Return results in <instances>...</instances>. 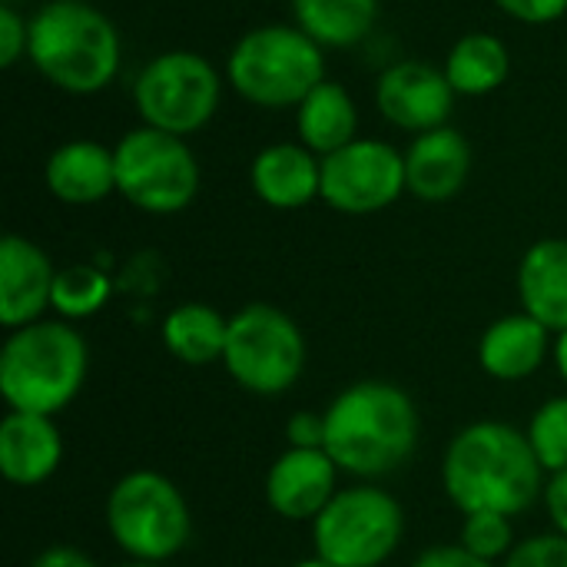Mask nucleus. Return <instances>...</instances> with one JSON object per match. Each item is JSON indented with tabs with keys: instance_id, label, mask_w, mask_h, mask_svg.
Masks as SVG:
<instances>
[{
	"instance_id": "27",
	"label": "nucleus",
	"mask_w": 567,
	"mask_h": 567,
	"mask_svg": "<svg viewBox=\"0 0 567 567\" xmlns=\"http://www.w3.org/2000/svg\"><path fill=\"white\" fill-rule=\"evenodd\" d=\"M458 545H462L465 551H472L475 558L498 565V561H505V558L512 555V548H515L518 542H515V528H512V518H508V515L478 512V515H465Z\"/></svg>"
},
{
	"instance_id": "34",
	"label": "nucleus",
	"mask_w": 567,
	"mask_h": 567,
	"mask_svg": "<svg viewBox=\"0 0 567 567\" xmlns=\"http://www.w3.org/2000/svg\"><path fill=\"white\" fill-rule=\"evenodd\" d=\"M30 567H100L90 555H83L80 548L73 545H53V548H43L33 565Z\"/></svg>"
},
{
	"instance_id": "36",
	"label": "nucleus",
	"mask_w": 567,
	"mask_h": 567,
	"mask_svg": "<svg viewBox=\"0 0 567 567\" xmlns=\"http://www.w3.org/2000/svg\"><path fill=\"white\" fill-rule=\"evenodd\" d=\"M292 567H336V565H329V561H322L319 555H312V558H306V561H299V565H292Z\"/></svg>"
},
{
	"instance_id": "24",
	"label": "nucleus",
	"mask_w": 567,
	"mask_h": 567,
	"mask_svg": "<svg viewBox=\"0 0 567 567\" xmlns=\"http://www.w3.org/2000/svg\"><path fill=\"white\" fill-rule=\"evenodd\" d=\"M289 7L292 23L322 50H346L372 33L382 0H289Z\"/></svg>"
},
{
	"instance_id": "18",
	"label": "nucleus",
	"mask_w": 567,
	"mask_h": 567,
	"mask_svg": "<svg viewBox=\"0 0 567 567\" xmlns=\"http://www.w3.org/2000/svg\"><path fill=\"white\" fill-rule=\"evenodd\" d=\"M43 186L66 206H93L116 193L113 146L96 140H66L43 163Z\"/></svg>"
},
{
	"instance_id": "9",
	"label": "nucleus",
	"mask_w": 567,
	"mask_h": 567,
	"mask_svg": "<svg viewBox=\"0 0 567 567\" xmlns=\"http://www.w3.org/2000/svg\"><path fill=\"white\" fill-rule=\"evenodd\" d=\"M405 535L399 498L372 482L339 488L312 522V548L336 567H382Z\"/></svg>"
},
{
	"instance_id": "20",
	"label": "nucleus",
	"mask_w": 567,
	"mask_h": 567,
	"mask_svg": "<svg viewBox=\"0 0 567 567\" xmlns=\"http://www.w3.org/2000/svg\"><path fill=\"white\" fill-rule=\"evenodd\" d=\"M522 312L548 326L555 336L567 329V239L548 236L525 249L518 262Z\"/></svg>"
},
{
	"instance_id": "4",
	"label": "nucleus",
	"mask_w": 567,
	"mask_h": 567,
	"mask_svg": "<svg viewBox=\"0 0 567 567\" xmlns=\"http://www.w3.org/2000/svg\"><path fill=\"white\" fill-rule=\"evenodd\" d=\"M90 349L66 319H40L13 329L0 349V395L10 412L60 415L83 389Z\"/></svg>"
},
{
	"instance_id": "7",
	"label": "nucleus",
	"mask_w": 567,
	"mask_h": 567,
	"mask_svg": "<svg viewBox=\"0 0 567 567\" xmlns=\"http://www.w3.org/2000/svg\"><path fill=\"white\" fill-rule=\"evenodd\" d=\"M226 73L196 50H163L133 76V103L143 126L193 136L206 130L219 110Z\"/></svg>"
},
{
	"instance_id": "30",
	"label": "nucleus",
	"mask_w": 567,
	"mask_h": 567,
	"mask_svg": "<svg viewBox=\"0 0 567 567\" xmlns=\"http://www.w3.org/2000/svg\"><path fill=\"white\" fill-rule=\"evenodd\" d=\"M505 17L518 20V23H532V27H545L555 23L567 13V0H492Z\"/></svg>"
},
{
	"instance_id": "26",
	"label": "nucleus",
	"mask_w": 567,
	"mask_h": 567,
	"mask_svg": "<svg viewBox=\"0 0 567 567\" xmlns=\"http://www.w3.org/2000/svg\"><path fill=\"white\" fill-rule=\"evenodd\" d=\"M542 468L548 475L567 468V395H555L542 402L525 429Z\"/></svg>"
},
{
	"instance_id": "17",
	"label": "nucleus",
	"mask_w": 567,
	"mask_h": 567,
	"mask_svg": "<svg viewBox=\"0 0 567 567\" xmlns=\"http://www.w3.org/2000/svg\"><path fill=\"white\" fill-rule=\"evenodd\" d=\"M63 462V435L53 415L7 412L0 422V472L17 488H37L56 475Z\"/></svg>"
},
{
	"instance_id": "15",
	"label": "nucleus",
	"mask_w": 567,
	"mask_h": 567,
	"mask_svg": "<svg viewBox=\"0 0 567 567\" xmlns=\"http://www.w3.org/2000/svg\"><path fill=\"white\" fill-rule=\"evenodd\" d=\"M472 176V143L462 130L439 126L412 136L405 150V183L422 203L455 199Z\"/></svg>"
},
{
	"instance_id": "25",
	"label": "nucleus",
	"mask_w": 567,
	"mask_h": 567,
	"mask_svg": "<svg viewBox=\"0 0 567 567\" xmlns=\"http://www.w3.org/2000/svg\"><path fill=\"white\" fill-rule=\"evenodd\" d=\"M110 296H113L110 276L100 266L76 262V266L56 269L50 309L56 312V319L83 322V319H93L100 309H106Z\"/></svg>"
},
{
	"instance_id": "11",
	"label": "nucleus",
	"mask_w": 567,
	"mask_h": 567,
	"mask_svg": "<svg viewBox=\"0 0 567 567\" xmlns=\"http://www.w3.org/2000/svg\"><path fill=\"white\" fill-rule=\"evenodd\" d=\"M409 193L405 153L385 140L359 136L349 146L322 156L319 199L342 216H372L399 203Z\"/></svg>"
},
{
	"instance_id": "1",
	"label": "nucleus",
	"mask_w": 567,
	"mask_h": 567,
	"mask_svg": "<svg viewBox=\"0 0 567 567\" xmlns=\"http://www.w3.org/2000/svg\"><path fill=\"white\" fill-rule=\"evenodd\" d=\"M528 435L508 422H472L458 429L442 458L445 498L462 515H522L545 495V478Z\"/></svg>"
},
{
	"instance_id": "35",
	"label": "nucleus",
	"mask_w": 567,
	"mask_h": 567,
	"mask_svg": "<svg viewBox=\"0 0 567 567\" xmlns=\"http://www.w3.org/2000/svg\"><path fill=\"white\" fill-rule=\"evenodd\" d=\"M555 365H558V375L567 382V329L555 336V352H551Z\"/></svg>"
},
{
	"instance_id": "12",
	"label": "nucleus",
	"mask_w": 567,
	"mask_h": 567,
	"mask_svg": "<svg viewBox=\"0 0 567 567\" xmlns=\"http://www.w3.org/2000/svg\"><path fill=\"white\" fill-rule=\"evenodd\" d=\"M455 90L442 66L425 60H399L375 80V106L385 123L412 136L449 126L455 110Z\"/></svg>"
},
{
	"instance_id": "10",
	"label": "nucleus",
	"mask_w": 567,
	"mask_h": 567,
	"mask_svg": "<svg viewBox=\"0 0 567 567\" xmlns=\"http://www.w3.org/2000/svg\"><path fill=\"white\" fill-rule=\"evenodd\" d=\"M223 365L239 389L276 399L289 392L306 369V336L279 306L249 302L229 316Z\"/></svg>"
},
{
	"instance_id": "28",
	"label": "nucleus",
	"mask_w": 567,
	"mask_h": 567,
	"mask_svg": "<svg viewBox=\"0 0 567 567\" xmlns=\"http://www.w3.org/2000/svg\"><path fill=\"white\" fill-rule=\"evenodd\" d=\"M502 567H567V538L558 532L525 538L512 548Z\"/></svg>"
},
{
	"instance_id": "13",
	"label": "nucleus",
	"mask_w": 567,
	"mask_h": 567,
	"mask_svg": "<svg viewBox=\"0 0 567 567\" xmlns=\"http://www.w3.org/2000/svg\"><path fill=\"white\" fill-rule=\"evenodd\" d=\"M339 465L326 449H286L266 472V505L286 522H316L339 492Z\"/></svg>"
},
{
	"instance_id": "16",
	"label": "nucleus",
	"mask_w": 567,
	"mask_h": 567,
	"mask_svg": "<svg viewBox=\"0 0 567 567\" xmlns=\"http://www.w3.org/2000/svg\"><path fill=\"white\" fill-rule=\"evenodd\" d=\"M249 186L269 209H306L322 193V156L299 140L269 143L249 163Z\"/></svg>"
},
{
	"instance_id": "14",
	"label": "nucleus",
	"mask_w": 567,
	"mask_h": 567,
	"mask_svg": "<svg viewBox=\"0 0 567 567\" xmlns=\"http://www.w3.org/2000/svg\"><path fill=\"white\" fill-rule=\"evenodd\" d=\"M56 269L50 256L27 236H3L0 243V322L3 329H23L40 322L53 299Z\"/></svg>"
},
{
	"instance_id": "37",
	"label": "nucleus",
	"mask_w": 567,
	"mask_h": 567,
	"mask_svg": "<svg viewBox=\"0 0 567 567\" xmlns=\"http://www.w3.org/2000/svg\"><path fill=\"white\" fill-rule=\"evenodd\" d=\"M120 567H166V565H153V561H126V565Z\"/></svg>"
},
{
	"instance_id": "19",
	"label": "nucleus",
	"mask_w": 567,
	"mask_h": 567,
	"mask_svg": "<svg viewBox=\"0 0 567 567\" xmlns=\"http://www.w3.org/2000/svg\"><path fill=\"white\" fill-rule=\"evenodd\" d=\"M555 352V332L528 312L495 319L478 339V365L498 382H522L535 375Z\"/></svg>"
},
{
	"instance_id": "29",
	"label": "nucleus",
	"mask_w": 567,
	"mask_h": 567,
	"mask_svg": "<svg viewBox=\"0 0 567 567\" xmlns=\"http://www.w3.org/2000/svg\"><path fill=\"white\" fill-rule=\"evenodd\" d=\"M30 43V17L17 13L13 7H0V66H13L27 56Z\"/></svg>"
},
{
	"instance_id": "23",
	"label": "nucleus",
	"mask_w": 567,
	"mask_h": 567,
	"mask_svg": "<svg viewBox=\"0 0 567 567\" xmlns=\"http://www.w3.org/2000/svg\"><path fill=\"white\" fill-rule=\"evenodd\" d=\"M166 352L183 362V365H213L223 362L226 352V336H229V319L206 306V302H183L166 312L159 326Z\"/></svg>"
},
{
	"instance_id": "5",
	"label": "nucleus",
	"mask_w": 567,
	"mask_h": 567,
	"mask_svg": "<svg viewBox=\"0 0 567 567\" xmlns=\"http://www.w3.org/2000/svg\"><path fill=\"white\" fill-rule=\"evenodd\" d=\"M326 80V50L296 23H259L226 56V83L259 110H296Z\"/></svg>"
},
{
	"instance_id": "21",
	"label": "nucleus",
	"mask_w": 567,
	"mask_h": 567,
	"mask_svg": "<svg viewBox=\"0 0 567 567\" xmlns=\"http://www.w3.org/2000/svg\"><path fill=\"white\" fill-rule=\"evenodd\" d=\"M296 130L302 146H309L316 156H329L359 140V106L342 83L326 76L296 106Z\"/></svg>"
},
{
	"instance_id": "22",
	"label": "nucleus",
	"mask_w": 567,
	"mask_h": 567,
	"mask_svg": "<svg viewBox=\"0 0 567 567\" xmlns=\"http://www.w3.org/2000/svg\"><path fill=\"white\" fill-rule=\"evenodd\" d=\"M442 70L458 96H488L512 76V53L502 37L475 30L452 43Z\"/></svg>"
},
{
	"instance_id": "2",
	"label": "nucleus",
	"mask_w": 567,
	"mask_h": 567,
	"mask_svg": "<svg viewBox=\"0 0 567 567\" xmlns=\"http://www.w3.org/2000/svg\"><path fill=\"white\" fill-rule=\"evenodd\" d=\"M326 415V452L339 472L375 482L409 465L419 449L422 415L405 389L385 379H359L342 389Z\"/></svg>"
},
{
	"instance_id": "8",
	"label": "nucleus",
	"mask_w": 567,
	"mask_h": 567,
	"mask_svg": "<svg viewBox=\"0 0 567 567\" xmlns=\"http://www.w3.org/2000/svg\"><path fill=\"white\" fill-rule=\"evenodd\" d=\"M116 193L140 213L176 216L199 193V159L186 136H173L153 126L126 130L116 146Z\"/></svg>"
},
{
	"instance_id": "3",
	"label": "nucleus",
	"mask_w": 567,
	"mask_h": 567,
	"mask_svg": "<svg viewBox=\"0 0 567 567\" xmlns=\"http://www.w3.org/2000/svg\"><path fill=\"white\" fill-rule=\"evenodd\" d=\"M27 60L50 86L93 96L116 80L123 43L116 23L90 0H47L30 17Z\"/></svg>"
},
{
	"instance_id": "31",
	"label": "nucleus",
	"mask_w": 567,
	"mask_h": 567,
	"mask_svg": "<svg viewBox=\"0 0 567 567\" xmlns=\"http://www.w3.org/2000/svg\"><path fill=\"white\" fill-rule=\"evenodd\" d=\"M286 442L289 449H326V415L319 412H296L286 422Z\"/></svg>"
},
{
	"instance_id": "6",
	"label": "nucleus",
	"mask_w": 567,
	"mask_h": 567,
	"mask_svg": "<svg viewBox=\"0 0 567 567\" xmlns=\"http://www.w3.org/2000/svg\"><path fill=\"white\" fill-rule=\"evenodd\" d=\"M106 532L130 561L166 565L193 538L186 495L153 468L126 472L106 495Z\"/></svg>"
},
{
	"instance_id": "32",
	"label": "nucleus",
	"mask_w": 567,
	"mask_h": 567,
	"mask_svg": "<svg viewBox=\"0 0 567 567\" xmlns=\"http://www.w3.org/2000/svg\"><path fill=\"white\" fill-rule=\"evenodd\" d=\"M412 567H502V565L482 561V558H475L472 551H465L462 545H432V548H425V551L415 558V565Z\"/></svg>"
},
{
	"instance_id": "33",
	"label": "nucleus",
	"mask_w": 567,
	"mask_h": 567,
	"mask_svg": "<svg viewBox=\"0 0 567 567\" xmlns=\"http://www.w3.org/2000/svg\"><path fill=\"white\" fill-rule=\"evenodd\" d=\"M542 502H545V512H548V518H551V528L567 538V468L565 472L548 475Z\"/></svg>"
}]
</instances>
